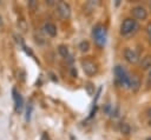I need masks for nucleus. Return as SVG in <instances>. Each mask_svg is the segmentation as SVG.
<instances>
[{
    "instance_id": "obj_13",
    "label": "nucleus",
    "mask_w": 151,
    "mask_h": 140,
    "mask_svg": "<svg viewBox=\"0 0 151 140\" xmlns=\"http://www.w3.org/2000/svg\"><path fill=\"white\" fill-rule=\"evenodd\" d=\"M79 49H80V52H87L90 49V42L87 40H83L79 44Z\"/></svg>"
},
{
    "instance_id": "obj_11",
    "label": "nucleus",
    "mask_w": 151,
    "mask_h": 140,
    "mask_svg": "<svg viewBox=\"0 0 151 140\" xmlns=\"http://www.w3.org/2000/svg\"><path fill=\"white\" fill-rule=\"evenodd\" d=\"M140 67L143 69H147V68H151V55H146L145 58L142 59V62H140Z\"/></svg>"
},
{
    "instance_id": "obj_24",
    "label": "nucleus",
    "mask_w": 151,
    "mask_h": 140,
    "mask_svg": "<svg viewBox=\"0 0 151 140\" xmlns=\"http://www.w3.org/2000/svg\"><path fill=\"white\" fill-rule=\"evenodd\" d=\"M147 140H151V139H147Z\"/></svg>"
},
{
    "instance_id": "obj_14",
    "label": "nucleus",
    "mask_w": 151,
    "mask_h": 140,
    "mask_svg": "<svg viewBox=\"0 0 151 140\" xmlns=\"http://www.w3.org/2000/svg\"><path fill=\"white\" fill-rule=\"evenodd\" d=\"M58 52L60 53L61 56H64V58H68V49H67V47H66L65 45H60V46L58 47Z\"/></svg>"
},
{
    "instance_id": "obj_17",
    "label": "nucleus",
    "mask_w": 151,
    "mask_h": 140,
    "mask_svg": "<svg viewBox=\"0 0 151 140\" xmlns=\"http://www.w3.org/2000/svg\"><path fill=\"white\" fill-rule=\"evenodd\" d=\"M85 87L87 88V92H88V94H92V93H93V91H92V84H90V82H88V84H87Z\"/></svg>"
},
{
    "instance_id": "obj_16",
    "label": "nucleus",
    "mask_w": 151,
    "mask_h": 140,
    "mask_svg": "<svg viewBox=\"0 0 151 140\" xmlns=\"http://www.w3.org/2000/svg\"><path fill=\"white\" fill-rule=\"evenodd\" d=\"M146 33H147V40H149V44L151 45V24H149L146 26Z\"/></svg>"
},
{
    "instance_id": "obj_1",
    "label": "nucleus",
    "mask_w": 151,
    "mask_h": 140,
    "mask_svg": "<svg viewBox=\"0 0 151 140\" xmlns=\"http://www.w3.org/2000/svg\"><path fill=\"white\" fill-rule=\"evenodd\" d=\"M114 79H116V84L122 87H129L130 85V75L127 74L125 68L120 65L114 67Z\"/></svg>"
},
{
    "instance_id": "obj_2",
    "label": "nucleus",
    "mask_w": 151,
    "mask_h": 140,
    "mask_svg": "<svg viewBox=\"0 0 151 140\" xmlns=\"http://www.w3.org/2000/svg\"><path fill=\"white\" fill-rule=\"evenodd\" d=\"M138 24L134 19H131V18H127L125 19L123 22H122V26H120V34L123 35H129L131 33H134L137 32L138 29Z\"/></svg>"
},
{
    "instance_id": "obj_20",
    "label": "nucleus",
    "mask_w": 151,
    "mask_h": 140,
    "mask_svg": "<svg viewBox=\"0 0 151 140\" xmlns=\"http://www.w3.org/2000/svg\"><path fill=\"white\" fill-rule=\"evenodd\" d=\"M1 25H2V18L0 16V26H1Z\"/></svg>"
},
{
    "instance_id": "obj_8",
    "label": "nucleus",
    "mask_w": 151,
    "mask_h": 140,
    "mask_svg": "<svg viewBox=\"0 0 151 140\" xmlns=\"http://www.w3.org/2000/svg\"><path fill=\"white\" fill-rule=\"evenodd\" d=\"M13 99H14V102H15V111L17 112H20L22 109V105H24V100H22V96L20 93L17 92V89L14 88L13 91Z\"/></svg>"
},
{
    "instance_id": "obj_18",
    "label": "nucleus",
    "mask_w": 151,
    "mask_h": 140,
    "mask_svg": "<svg viewBox=\"0 0 151 140\" xmlns=\"http://www.w3.org/2000/svg\"><path fill=\"white\" fill-rule=\"evenodd\" d=\"M72 75H73V76H76V75H77V71L72 69Z\"/></svg>"
},
{
    "instance_id": "obj_23",
    "label": "nucleus",
    "mask_w": 151,
    "mask_h": 140,
    "mask_svg": "<svg viewBox=\"0 0 151 140\" xmlns=\"http://www.w3.org/2000/svg\"><path fill=\"white\" fill-rule=\"evenodd\" d=\"M150 9H151V4H150Z\"/></svg>"
},
{
    "instance_id": "obj_3",
    "label": "nucleus",
    "mask_w": 151,
    "mask_h": 140,
    "mask_svg": "<svg viewBox=\"0 0 151 140\" xmlns=\"http://www.w3.org/2000/svg\"><path fill=\"white\" fill-rule=\"evenodd\" d=\"M93 39L98 46H104L106 42V29L103 25H97L92 32Z\"/></svg>"
},
{
    "instance_id": "obj_5",
    "label": "nucleus",
    "mask_w": 151,
    "mask_h": 140,
    "mask_svg": "<svg viewBox=\"0 0 151 140\" xmlns=\"http://www.w3.org/2000/svg\"><path fill=\"white\" fill-rule=\"evenodd\" d=\"M57 9H58V13L59 15L63 18V19H68L71 16V7L68 4L64 2V1H60L58 2L57 5Z\"/></svg>"
},
{
    "instance_id": "obj_15",
    "label": "nucleus",
    "mask_w": 151,
    "mask_h": 140,
    "mask_svg": "<svg viewBox=\"0 0 151 140\" xmlns=\"http://www.w3.org/2000/svg\"><path fill=\"white\" fill-rule=\"evenodd\" d=\"M31 113H32V105L29 104L28 107H27V109H26V120L27 121L31 119Z\"/></svg>"
},
{
    "instance_id": "obj_22",
    "label": "nucleus",
    "mask_w": 151,
    "mask_h": 140,
    "mask_svg": "<svg viewBox=\"0 0 151 140\" xmlns=\"http://www.w3.org/2000/svg\"><path fill=\"white\" fill-rule=\"evenodd\" d=\"M149 124H150V126H151V119H150V121H149Z\"/></svg>"
},
{
    "instance_id": "obj_7",
    "label": "nucleus",
    "mask_w": 151,
    "mask_h": 140,
    "mask_svg": "<svg viewBox=\"0 0 151 140\" xmlns=\"http://www.w3.org/2000/svg\"><path fill=\"white\" fill-rule=\"evenodd\" d=\"M124 58L130 64H136L139 60V56H138L137 52L133 51V49H131V48H125V51H124Z\"/></svg>"
},
{
    "instance_id": "obj_9",
    "label": "nucleus",
    "mask_w": 151,
    "mask_h": 140,
    "mask_svg": "<svg viewBox=\"0 0 151 140\" xmlns=\"http://www.w3.org/2000/svg\"><path fill=\"white\" fill-rule=\"evenodd\" d=\"M129 87L133 91V92H137L139 88H140V80L137 75H132L130 76V85Z\"/></svg>"
},
{
    "instance_id": "obj_12",
    "label": "nucleus",
    "mask_w": 151,
    "mask_h": 140,
    "mask_svg": "<svg viewBox=\"0 0 151 140\" xmlns=\"http://www.w3.org/2000/svg\"><path fill=\"white\" fill-rule=\"evenodd\" d=\"M119 128H120V132H122L123 134H125V135H127V134L130 133V131H131L130 125L126 124V122H122L120 126H119Z\"/></svg>"
},
{
    "instance_id": "obj_4",
    "label": "nucleus",
    "mask_w": 151,
    "mask_h": 140,
    "mask_svg": "<svg viewBox=\"0 0 151 140\" xmlns=\"http://www.w3.org/2000/svg\"><path fill=\"white\" fill-rule=\"evenodd\" d=\"M81 65H83V69H84L85 74H87V75L92 76V75H94V74L97 73L98 67H97V65H96V62H94V61L86 59V60H84V61H83V64H81Z\"/></svg>"
},
{
    "instance_id": "obj_19",
    "label": "nucleus",
    "mask_w": 151,
    "mask_h": 140,
    "mask_svg": "<svg viewBox=\"0 0 151 140\" xmlns=\"http://www.w3.org/2000/svg\"><path fill=\"white\" fill-rule=\"evenodd\" d=\"M147 114H149V116H150V119H151V108L147 111Z\"/></svg>"
},
{
    "instance_id": "obj_6",
    "label": "nucleus",
    "mask_w": 151,
    "mask_h": 140,
    "mask_svg": "<svg viewBox=\"0 0 151 140\" xmlns=\"http://www.w3.org/2000/svg\"><path fill=\"white\" fill-rule=\"evenodd\" d=\"M131 13H132V15L137 20H145L147 18V12H146V9L143 6H136V7H133L132 11H131Z\"/></svg>"
},
{
    "instance_id": "obj_10",
    "label": "nucleus",
    "mask_w": 151,
    "mask_h": 140,
    "mask_svg": "<svg viewBox=\"0 0 151 140\" xmlns=\"http://www.w3.org/2000/svg\"><path fill=\"white\" fill-rule=\"evenodd\" d=\"M44 29L47 33V35H50V36H55L57 35V26L52 22H46L44 25Z\"/></svg>"
},
{
    "instance_id": "obj_21",
    "label": "nucleus",
    "mask_w": 151,
    "mask_h": 140,
    "mask_svg": "<svg viewBox=\"0 0 151 140\" xmlns=\"http://www.w3.org/2000/svg\"><path fill=\"white\" fill-rule=\"evenodd\" d=\"M149 76H150V79H151V69H150V72H149Z\"/></svg>"
}]
</instances>
